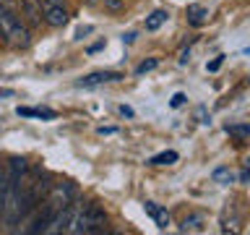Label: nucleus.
<instances>
[{
  "label": "nucleus",
  "mask_w": 250,
  "mask_h": 235,
  "mask_svg": "<svg viewBox=\"0 0 250 235\" xmlns=\"http://www.w3.org/2000/svg\"><path fill=\"white\" fill-rule=\"evenodd\" d=\"M104 225H107V214H104V209H102L97 201L76 204V212H73V219H70L68 233H73V235L102 233V230H104Z\"/></svg>",
  "instance_id": "1"
},
{
  "label": "nucleus",
  "mask_w": 250,
  "mask_h": 235,
  "mask_svg": "<svg viewBox=\"0 0 250 235\" xmlns=\"http://www.w3.org/2000/svg\"><path fill=\"white\" fill-rule=\"evenodd\" d=\"M0 37L11 47H26L31 42V34L23 26V21L19 19V13L5 11V8H0Z\"/></svg>",
  "instance_id": "2"
},
{
  "label": "nucleus",
  "mask_w": 250,
  "mask_h": 235,
  "mask_svg": "<svg viewBox=\"0 0 250 235\" xmlns=\"http://www.w3.org/2000/svg\"><path fill=\"white\" fill-rule=\"evenodd\" d=\"M73 199H76V186L73 183H55L52 188H47V199L44 201H50L55 209H62Z\"/></svg>",
  "instance_id": "3"
},
{
  "label": "nucleus",
  "mask_w": 250,
  "mask_h": 235,
  "mask_svg": "<svg viewBox=\"0 0 250 235\" xmlns=\"http://www.w3.org/2000/svg\"><path fill=\"white\" fill-rule=\"evenodd\" d=\"M123 73H117V70H97V73H89L83 78H78V86H83V89H91V86H102V84H109V81H120Z\"/></svg>",
  "instance_id": "4"
},
{
  "label": "nucleus",
  "mask_w": 250,
  "mask_h": 235,
  "mask_svg": "<svg viewBox=\"0 0 250 235\" xmlns=\"http://www.w3.org/2000/svg\"><path fill=\"white\" fill-rule=\"evenodd\" d=\"M42 16L50 26H62L68 21V11L62 8V3H42Z\"/></svg>",
  "instance_id": "5"
},
{
  "label": "nucleus",
  "mask_w": 250,
  "mask_h": 235,
  "mask_svg": "<svg viewBox=\"0 0 250 235\" xmlns=\"http://www.w3.org/2000/svg\"><path fill=\"white\" fill-rule=\"evenodd\" d=\"M144 209H146V214L151 217L159 227H167L169 225V212L164 209V207H159V204H154V201H146Z\"/></svg>",
  "instance_id": "6"
},
{
  "label": "nucleus",
  "mask_w": 250,
  "mask_h": 235,
  "mask_svg": "<svg viewBox=\"0 0 250 235\" xmlns=\"http://www.w3.org/2000/svg\"><path fill=\"white\" fill-rule=\"evenodd\" d=\"M16 115L21 118H42V120H55L58 113L50 107H16Z\"/></svg>",
  "instance_id": "7"
},
{
  "label": "nucleus",
  "mask_w": 250,
  "mask_h": 235,
  "mask_svg": "<svg viewBox=\"0 0 250 235\" xmlns=\"http://www.w3.org/2000/svg\"><path fill=\"white\" fill-rule=\"evenodd\" d=\"M188 21H190L193 26H203V24L208 21V11L203 5H198V3L188 5Z\"/></svg>",
  "instance_id": "8"
},
{
  "label": "nucleus",
  "mask_w": 250,
  "mask_h": 235,
  "mask_svg": "<svg viewBox=\"0 0 250 235\" xmlns=\"http://www.w3.org/2000/svg\"><path fill=\"white\" fill-rule=\"evenodd\" d=\"M180 230H183V233H198V230H203V214L185 217L183 225H180Z\"/></svg>",
  "instance_id": "9"
},
{
  "label": "nucleus",
  "mask_w": 250,
  "mask_h": 235,
  "mask_svg": "<svg viewBox=\"0 0 250 235\" xmlns=\"http://www.w3.org/2000/svg\"><path fill=\"white\" fill-rule=\"evenodd\" d=\"M167 19H169V13H167V11H154V13L146 19V31H156Z\"/></svg>",
  "instance_id": "10"
},
{
  "label": "nucleus",
  "mask_w": 250,
  "mask_h": 235,
  "mask_svg": "<svg viewBox=\"0 0 250 235\" xmlns=\"http://www.w3.org/2000/svg\"><path fill=\"white\" fill-rule=\"evenodd\" d=\"M180 160V154L177 152H162V154H154L151 160H148V164H172V162H177Z\"/></svg>",
  "instance_id": "11"
},
{
  "label": "nucleus",
  "mask_w": 250,
  "mask_h": 235,
  "mask_svg": "<svg viewBox=\"0 0 250 235\" xmlns=\"http://www.w3.org/2000/svg\"><path fill=\"white\" fill-rule=\"evenodd\" d=\"M5 199H8V175L0 167V222H3V212H5Z\"/></svg>",
  "instance_id": "12"
},
{
  "label": "nucleus",
  "mask_w": 250,
  "mask_h": 235,
  "mask_svg": "<svg viewBox=\"0 0 250 235\" xmlns=\"http://www.w3.org/2000/svg\"><path fill=\"white\" fill-rule=\"evenodd\" d=\"M224 131L229 133V136H234V139H240V141H245V139L250 136V125H245V123H242V125H227Z\"/></svg>",
  "instance_id": "13"
},
{
  "label": "nucleus",
  "mask_w": 250,
  "mask_h": 235,
  "mask_svg": "<svg viewBox=\"0 0 250 235\" xmlns=\"http://www.w3.org/2000/svg\"><path fill=\"white\" fill-rule=\"evenodd\" d=\"M232 180H234V175H232L229 167H216V170H214V183L227 186V183H232Z\"/></svg>",
  "instance_id": "14"
},
{
  "label": "nucleus",
  "mask_w": 250,
  "mask_h": 235,
  "mask_svg": "<svg viewBox=\"0 0 250 235\" xmlns=\"http://www.w3.org/2000/svg\"><path fill=\"white\" fill-rule=\"evenodd\" d=\"M156 66H159V58H148V60H144V63H141V66L136 68V73L144 76V73H148V70H154Z\"/></svg>",
  "instance_id": "15"
},
{
  "label": "nucleus",
  "mask_w": 250,
  "mask_h": 235,
  "mask_svg": "<svg viewBox=\"0 0 250 235\" xmlns=\"http://www.w3.org/2000/svg\"><path fill=\"white\" fill-rule=\"evenodd\" d=\"M0 8H5V11L19 13V0H0Z\"/></svg>",
  "instance_id": "16"
},
{
  "label": "nucleus",
  "mask_w": 250,
  "mask_h": 235,
  "mask_svg": "<svg viewBox=\"0 0 250 235\" xmlns=\"http://www.w3.org/2000/svg\"><path fill=\"white\" fill-rule=\"evenodd\" d=\"M104 5L109 8V11H120V8L125 5V0H104Z\"/></svg>",
  "instance_id": "17"
},
{
  "label": "nucleus",
  "mask_w": 250,
  "mask_h": 235,
  "mask_svg": "<svg viewBox=\"0 0 250 235\" xmlns=\"http://www.w3.org/2000/svg\"><path fill=\"white\" fill-rule=\"evenodd\" d=\"M183 102H185V94H183V92H177L175 97H172V102H169V105H172V107H180Z\"/></svg>",
  "instance_id": "18"
},
{
  "label": "nucleus",
  "mask_w": 250,
  "mask_h": 235,
  "mask_svg": "<svg viewBox=\"0 0 250 235\" xmlns=\"http://www.w3.org/2000/svg\"><path fill=\"white\" fill-rule=\"evenodd\" d=\"M219 66H222V58H216L214 63H208V70H216Z\"/></svg>",
  "instance_id": "19"
},
{
  "label": "nucleus",
  "mask_w": 250,
  "mask_h": 235,
  "mask_svg": "<svg viewBox=\"0 0 250 235\" xmlns=\"http://www.w3.org/2000/svg\"><path fill=\"white\" fill-rule=\"evenodd\" d=\"M120 113H123V115H128V118H133V110H130V107H125V105L120 107Z\"/></svg>",
  "instance_id": "20"
},
{
  "label": "nucleus",
  "mask_w": 250,
  "mask_h": 235,
  "mask_svg": "<svg viewBox=\"0 0 250 235\" xmlns=\"http://www.w3.org/2000/svg\"><path fill=\"white\" fill-rule=\"evenodd\" d=\"M117 128H99V133H102V136H109V133H115Z\"/></svg>",
  "instance_id": "21"
},
{
  "label": "nucleus",
  "mask_w": 250,
  "mask_h": 235,
  "mask_svg": "<svg viewBox=\"0 0 250 235\" xmlns=\"http://www.w3.org/2000/svg\"><path fill=\"white\" fill-rule=\"evenodd\" d=\"M39 3H62V0H39Z\"/></svg>",
  "instance_id": "22"
}]
</instances>
